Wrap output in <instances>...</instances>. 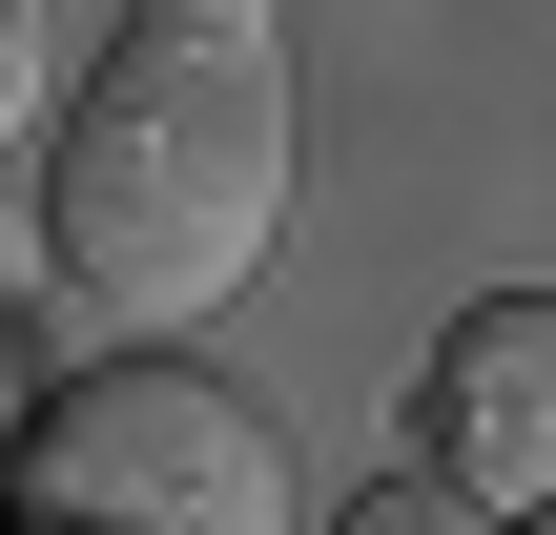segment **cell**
Masks as SVG:
<instances>
[{"label": "cell", "mask_w": 556, "mask_h": 535, "mask_svg": "<svg viewBox=\"0 0 556 535\" xmlns=\"http://www.w3.org/2000/svg\"><path fill=\"white\" fill-rule=\"evenodd\" d=\"M289 227V0H144L41 165V247L83 309L186 330Z\"/></svg>", "instance_id": "6da1fadb"}, {"label": "cell", "mask_w": 556, "mask_h": 535, "mask_svg": "<svg viewBox=\"0 0 556 535\" xmlns=\"http://www.w3.org/2000/svg\"><path fill=\"white\" fill-rule=\"evenodd\" d=\"M0 535H289V454L227 371L186 351H103L21 412L0 454Z\"/></svg>", "instance_id": "7a4b0ae2"}, {"label": "cell", "mask_w": 556, "mask_h": 535, "mask_svg": "<svg viewBox=\"0 0 556 535\" xmlns=\"http://www.w3.org/2000/svg\"><path fill=\"white\" fill-rule=\"evenodd\" d=\"M413 433H433V474L556 495V289H495V309H454V330H433Z\"/></svg>", "instance_id": "3957f363"}, {"label": "cell", "mask_w": 556, "mask_h": 535, "mask_svg": "<svg viewBox=\"0 0 556 535\" xmlns=\"http://www.w3.org/2000/svg\"><path fill=\"white\" fill-rule=\"evenodd\" d=\"M330 535H495V495H454V474H392V495H351Z\"/></svg>", "instance_id": "277c9868"}, {"label": "cell", "mask_w": 556, "mask_h": 535, "mask_svg": "<svg viewBox=\"0 0 556 535\" xmlns=\"http://www.w3.org/2000/svg\"><path fill=\"white\" fill-rule=\"evenodd\" d=\"M21 103H41V0H0V144H21Z\"/></svg>", "instance_id": "5b68a950"}]
</instances>
